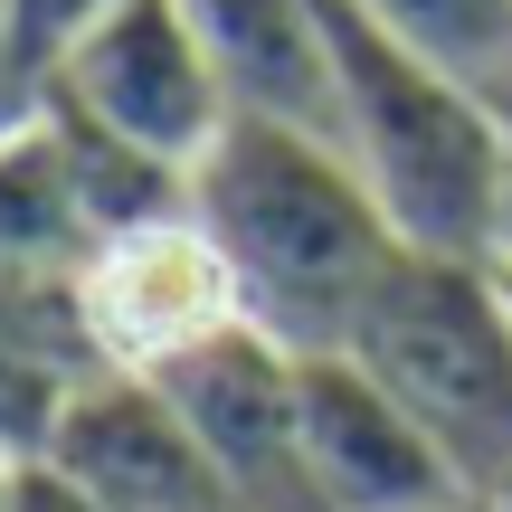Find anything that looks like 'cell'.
<instances>
[{
	"label": "cell",
	"mask_w": 512,
	"mask_h": 512,
	"mask_svg": "<svg viewBox=\"0 0 512 512\" xmlns=\"http://www.w3.org/2000/svg\"><path fill=\"white\" fill-rule=\"evenodd\" d=\"M190 219L219 238L247 323L294 351H342L370 285L399 266V228L380 219L351 152L275 114H228V133L190 171Z\"/></svg>",
	"instance_id": "1"
},
{
	"label": "cell",
	"mask_w": 512,
	"mask_h": 512,
	"mask_svg": "<svg viewBox=\"0 0 512 512\" xmlns=\"http://www.w3.org/2000/svg\"><path fill=\"white\" fill-rule=\"evenodd\" d=\"M332 19V143L370 181L399 247L427 256H494L503 209V114L389 29H370L351 0H323Z\"/></svg>",
	"instance_id": "2"
},
{
	"label": "cell",
	"mask_w": 512,
	"mask_h": 512,
	"mask_svg": "<svg viewBox=\"0 0 512 512\" xmlns=\"http://www.w3.org/2000/svg\"><path fill=\"white\" fill-rule=\"evenodd\" d=\"M342 361H361L494 503V484L512 475V294L494 256L399 247L361 323L342 332Z\"/></svg>",
	"instance_id": "3"
},
{
	"label": "cell",
	"mask_w": 512,
	"mask_h": 512,
	"mask_svg": "<svg viewBox=\"0 0 512 512\" xmlns=\"http://www.w3.org/2000/svg\"><path fill=\"white\" fill-rule=\"evenodd\" d=\"M38 95L67 105L76 124L114 133L124 152L162 162L171 181H190L200 152L219 143L228 114H238L181 0H114V10H95L86 29L57 48V67H48Z\"/></svg>",
	"instance_id": "4"
},
{
	"label": "cell",
	"mask_w": 512,
	"mask_h": 512,
	"mask_svg": "<svg viewBox=\"0 0 512 512\" xmlns=\"http://www.w3.org/2000/svg\"><path fill=\"white\" fill-rule=\"evenodd\" d=\"M67 294H76V332H86L95 370H143V380L171 370L181 351H200L209 332L247 323V294L228 275L219 238L190 219V200L95 238V256L67 275Z\"/></svg>",
	"instance_id": "5"
},
{
	"label": "cell",
	"mask_w": 512,
	"mask_h": 512,
	"mask_svg": "<svg viewBox=\"0 0 512 512\" xmlns=\"http://www.w3.org/2000/svg\"><path fill=\"white\" fill-rule=\"evenodd\" d=\"M162 399L190 418L200 456L219 465L238 512H313L304 484V351L266 323H228L171 370H152Z\"/></svg>",
	"instance_id": "6"
},
{
	"label": "cell",
	"mask_w": 512,
	"mask_h": 512,
	"mask_svg": "<svg viewBox=\"0 0 512 512\" xmlns=\"http://www.w3.org/2000/svg\"><path fill=\"white\" fill-rule=\"evenodd\" d=\"M304 484L313 512H465L484 503L446 446L342 351H304Z\"/></svg>",
	"instance_id": "7"
},
{
	"label": "cell",
	"mask_w": 512,
	"mask_h": 512,
	"mask_svg": "<svg viewBox=\"0 0 512 512\" xmlns=\"http://www.w3.org/2000/svg\"><path fill=\"white\" fill-rule=\"evenodd\" d=\"M48 465L67 484H86L105 512H238L228 484H219V465L190 437V418L143 370H86V389L67 399V427H57Z\"/></svg>",
	"instance_id": "8"
},
{
	"label": "cell",
	"mask_w": 512,
	"mask_h": 512,
	"mask_svg": "<svg viewBox=\"0 0 512 512\" xmlns=\"http://www.w3.org/2000/svg\"><path fill=\"white\" fill-rule=\"evenodd\" d=\"M238 114L332 133V19L323 0H181Z\"/></svg>",
	"instance_id": "9"
},
{
	"label": "cell",
	"mask_w": 512,
	"mask_h": 512,
	"mask_svg": "<svg viewBox=\"0 0 512 512\" xmlns=\"http://www.w3.org/2000/svg\"><path fill=\"white\" fill-rule=\"evenodd\" d=\"M95 209L86 181H76V152L57 133V114L29 95V114L0 124V275L19 285H67L95 256Z\"/></svg>",
	"instance_id": "10"
},
{
	"label": "cell",
	"mask_w": 512,
	"mask_h": 512,
	"mask_svg": "<svg viewBox=\"0 0 512 512\" xmlns=\"http://www.w3.org/2000/svg\"><path fill=\"white\" fill-rule=\"evenodd\" d=\"M86 370L95 351L76 332V294L0 275V465H48Z\"/></svg>",
	"instance_id": "11"
},
{
	"label": "cell",
	"mask_w": 512,
	"mask_h": 512,
	"mask_svg": "<svg viewBox=\"0 0 512 512\" xmlns=\"http://www.w3.org/2000/svg\"><path fill=\"white\" fill-rule=\"evenodd\" d=\"M351 10L418 48L427 67H446L456 86H475L512 124V0H351Z\"/></svg>",
	"instance_id": "12"
},
{
	"label": "cell",
	"mask_w": 512,
	"mask_h": 512,
	"mask_svg": "<svg viewBox=\"0 0 512 512\" xmlns=\"http://www.w3.org/2000/svg\"><path fill=\"white\" fill-rule=\"evenodd\" d=\"M95 10H114V0H0V57L19 67V86H29V95L48 86L57 48H67Z\"/></svg>",
	"instance_id": "13"
},
{
	"label": "cell",
	"mask_w": 512,
	"mask_h": 512,
	"mask_svg": "<svg viewBox=\"0 0 512 512\" xmlns=\"http://www.w3.org/2000/svg\"><path fill=\"white\" fill-rule=\"evenodd\" d=\"M494 266L512 275V124H503V209H494Z\"/></svg>",
	"instance_id": "14"
},
{
	"label": "cell",
	"mask_w": 512,
	"mask_h": 512,
	"mask_svg": "<svg viewBox=\"0 0 512 512\" xmlns=\"http://www.w3.org/2000/svg\"><path fill=\"white\" fill-rule=\"evenodd\" d=\"M494 512H512V475H503V484H494Z\"/></svg>",
	"instance_id": "15"
},
{
	"label": "cell",
	"mask_w": 512,
	"mask_h": 512,
	"mask_svg": "<svg viewBox=\"0 0 512 512\" xmlns=\"http://www.w3.org/2000/svg\"><path fill=\"white\" fill-rule=\"evenodd\" d=\"M465 512H494V503H465Z\"/></svg>",
	"instance_id": "16"
},
{
	"label": "cell",
	"mask_w": 512,
	"mask_h": 512,
	"mask_svg": "<svg viewBox=\"0 0 512 512\" xmlns=\"http://www.w3.org/2000/svg\"><path fill=\"white\" fill-rule=\"evenodd\" d=\"M503 294H512V275H503Z\"/></svg>",
	"instance_id": "17"
}]
</instances>
